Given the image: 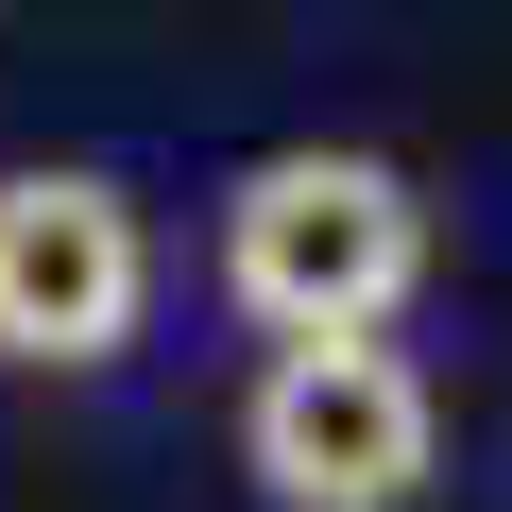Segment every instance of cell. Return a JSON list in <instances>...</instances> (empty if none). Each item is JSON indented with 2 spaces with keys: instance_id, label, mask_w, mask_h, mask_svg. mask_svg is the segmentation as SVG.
<instances>
[{
  "instance_id": "obj_2",
  "label": "cell",
  "mask_w": 512,
  "mask_h": 512,
  "mask_svg": "<svg viewBox=\"0 0 512 512\" xmlns=\"http://www.w3.org/2000/svg\"><path fill=\"white\" fill-rule=\"evenodd\" d=\"M239 461L274 512H410L444 461V393L393 342H274V376L239 393Z\"/></svg>"
},
{
  "instance_id": "obj_1",
  "label": "cell",
  "mask_w": 512,
  "mask_h": 512,
  "mask_svg": "<svg viewBox=\"0 0 512 512\" xmlns=\"http://www.w3.org/2000/svg\"><path fill=\"white\" fill-rule=\"evenodd\" d=\"M222 291L239 325H274V342H376L410 291H427V205L393 154H256L222 188Z\"/></svg>"
},
{
  "instance_id": "obj_3",
  "label": "cell",
  "mask_w": 512,
  "mask_h": 512,
  "mask_svg": "<svg viewBox=\"0 0 512 512\" xmlns=\"http://www.w3.org/2000/svg\"><path fill=\"white\" fill-rule=\"evenodd\" d=\"M154 308V239L103 171H0V359L86 376Z\"/></svg>"
}]
</instances>
